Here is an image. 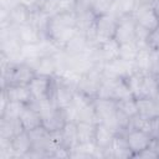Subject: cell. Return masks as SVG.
<instances>
[{
	"instance_id": "obj_39",
	"label": "cell",
	"mask_w": 159,
	"mask_h": 159,
	"mask_svg": "<svg viewBox=\"0 0 159 159\" xmlns=\"http://www.w3.org/2000/svg\"><path fill=\"white\" fill-rule=\"evenodd\" d=\"M17 4H19V0H0V10H5L9 12Z\"/></svg>"
},
{
	"instance_id": "obj_21",
	"label": "cell",
	"mask_w": 159,
	"mask_h": 159,
	"mask_svg": "<svg viewBox=\"0 0 159 159\" xmlns=\"http://www.w3.org/2000/svg\"><path fill=\"white\" fill-rule=\"evenodd\" d=\"M91 43L92 42L88 40V37L83 32L77 31L75 36L66 43V46L62 50L67 52L68 55H80V53L86 52Z\"/></svg>"
},
{
	"instance_id": "obj_42",
	"label": "cell",
	"mask_w": 159,
	"mask_h": 159,
	"mask_svg": "<svg viewBox=\"0 0 159 159\" xmlns=\"http://www.w3.org/2000/svg\"><path fill=\"white\" fill-rule=\"evenodd\" d=\"M155 1L157 0H138V4H150V5H153Z\"/></svg>"
},
{
	"instance_id": "obj_1",
	"label": "cell",
	"mask_w": 159,
	"mask_h": 159,
	"mask_svg": "<svg viewBox=\"0 0 159 159\" xmlns=\"http://www.w3.org/2000/svg\"><path fill=\"white\" fill-rule=\"evenodd\" d=\"M76 27V12L66 11L60 12L48 20L47 25V37H50L58 47L63 48L66 43L77 32Z\"/></svg>"
},
{
	"instance_id": "obj_2",
	"label": "cell",
	"mask_w": 159,
	"mask_h": 159,
	"mask_svg": "<svg viewBox=\"0 0 159 159\" xmlns=\"http://www.w3.org/2000/svg\"><path fill=\"white\" fill-rule=\"evenodd\" d=\"M35 76V70L27 62H9L1 68V88L7 84H29Z\"/></svg>"
},
{
	"instance_id": "obj_20",
	"label": "cell",
	"mask_w": 159,
	"mask_h": 159,
	"mask_svg": "<svg viewBox=\"0 0 159 159\" xmlns=\"http://www.w3.org/2000/svg\"><path fill=\"white\" fill-rule=\"evenodd\" d=\"M138 106V114L147 119H153L159 116V101L158 98L140 97L135 98Z\"/></svg>"
},
{
	"instance_id": "obj_9",
	"label": "cell",
	"mask_w": 159,
	"mask_h": 159,
	"mask_svg": "<svg viewBox=\"0 0 159 159\" xmlns=\"http://www.w3.org/2000/svg\"><path fill=\"white\" fill-rule=\"evenodd\" d=\"M135 29H137V22L132 15L120 16V17H118L116 34H114L113 39L119 45L135 41Z\"/></svg>"
},
{
	"instance_id": "obj_28",
	"label": "cell",
	"mask_w": 159,
	"mask_h": 159,
	"mask_svg": "<svg viewBox=\"0 0 159 159\" xmlns=\"http://www.w3.org/2000/svg\"><path fill=\"white\" fill-rule=\"evenodd\" d=\"M43 56L40 42L37 43H25L21 47V61L27 62L29 65L34 63L37 58Z\"/></svg>"
},
{
	"instance_id": "obj_6",
	"label": "cell",
	"mask_w": 159,
	"mask_h": 159,
	"mask_svg": "<svg viewBox=\"0 0 159 159\" xmlns=\"http://www.w3.org/2000/svg\"><path fill=\"white\" fill-rule=\"evenodd\" d=\"M103 75L104 77H111V78H127L132 73L137 72L134 67L133 61H127L120 57L114 58L112 61H108L102 65Z\"/></svg>"
},
{
	"instance_id": "obj_41",
	"label": "cell",
	"mask_w": 159,
	"mask_h": 159,
	"mask_svg": "<svg viewBox=\"0 0 159 159\" xmlns=\"http://www.w3.org/2000/svg\"><path fill=\"white\" fill-rule=\"evenodd\" d=\"M150 148H153V149L155 150V153L158 154V157H159V138H154V139L152 140Z\"/></svg>"
},
{
	"instance_id": "obj_29",
	"label": "cell",
	"mask_w": 159,
	"mask_h": 159,
	"mask_svg": "<svg viewBox=\"0 0 159 159\" xmlns=\"http://www.w3.org/2000/svg\"><path fill=\"white\" fill-rule=\"evenodd\" d=\"M138 5V0H114L111 12L117 17L124 15H132Z\"/></svg>"
},
{
	"instance_id": "obj_23",
	"label": "cell",
	"mask_w": 159,
	"mask_h": 159,
	"mask_svg": "<svg viewBox=\"0 0 159 159\" xmlns=\"http://www.w3.org/2000/svg\"><path fill=\"white\" fill-rule=\"evenodd\" d=\"M22 130L24 128L21 125L20 119L0 117V138L1 139L11 140L16 134H19Z\"/></svg>"
},
{
	"instance_id": "obj_40",
	"label": "cell",
	"mask_w": 159,
	"mask_h": 159,
	"mask_svg": "<svg viewBox=\"0 0 159 159\" xmlns=\"http://www.w3.org/2000/svg\"><path fill=\"white\" fill-rule=\"evenodd\" d=\"M40 2H41V0H19V4L26 6V7L31 9V10L37 9L39 5H40Z\"/></svg>"
},
{
	"instance_id": "obj_38",
	"label": "cell",
	"mask_w": 159,
	"mask_h": 159,
	"mask_svg": "<svg viewBox=\"0 0 159 159\" xmlns=\"http://www.w3.org/2000/svg\"><path fill=\"white\" fill-rule=\"evenodd\" d=\"M134 158H159L158 157V154L155 153V150L153 149V148H147V149H144V150H142L140 153H138V154H135L134 155Z\"/></svg>"
},
{
	"instance_id": "obj_34",
	"label": "cell",
	"mask_w": 159,
	"mask_h": 159,
	"mask_svg": "<svg viewBox=\"0 0 159 159\" xmlns=\"http://www.w3.org/2000/svg\"><path fill=\"white\" fill-rule=\"evenodd\" d=\"M142 77H143V73H139V72H134L132 73L129 77L125 78V82L133 94L134 98H139L140 97V91H142Z\"/></svg>"
},
{
	"instance_id": "obj_31",
	"label": "cell",
	"mask_w": 159,
	"mask_h": 159,
	"mask_svg": "<svg viewBox=\"0 0 159 159\" xmlns=\"http://www.w3.org/2000/svg\"><path fill=\"white\" fill-rule=\"evenodd\" d=\"M117 109L119 113H122L123 116L128 117L129 119L134 118L138 114V106H137V99L134 97L132 98H125V99H120L117 101Z\"/></svg>"
},
{
	"instance_id": "obj_17",
	"label": "cell",
	"mask_w": 159,
	"mask_h": 159,
	"mask_svg": "<svg viewBox=\"0 0 159 159\" xmlns=\"http://www.w3.org/2000/svg\"><path fill=\"white\" fill-rule=\"evenodd\" d=\"M32 68L35 70L36 76H46V77H55L57 73V63L53 55H45L37 58L34 63H31Z\"/></svg>"
},
{
	"instance_id": "obj_4",
	"label": "cell",
	"mask_w": 159,
	"mask_h": 159,
	"mask_svg": "<svg viewBox=\"0 0 159 159\" xmlns=\"http://www.w3.org/2000/svg\"><path fill=\"white\" fill-rule=\"evenodd\" d=\"M97 97L99 98H107L113 101H120L125 98H132L133 94L125 82L124 78H111L104 77L101 88L98 91Z\"/></svg>"
},
{
	"instance_id": "obj_35",
	"label": "cell",
	"mask_w": 159,
	"mask_h": 159,
	"mask_svg": "<svg viewBox=\"0 0 159 159\" xmlns=\"http://www.w3.org/2000/svg\"><path fill=\"white\" fill-rule=\"evenodd\" d=\"M149 73L154 75L159 78V50L152 48V57H150V71Z\"/></svg>"
},
{
	"instance_id": "obj_15",
	"label": "cell",
	"mask_w": 159,
	"mask_h": 159,
	"mask_svg": "<svg viewBox=\"0 0 159 159\" xmlns=\"http://www.w3.org/2000/svg\"><path fill=\"white\" fill-rule=\"evenodd\" d=\"M1 91H4L9 101L21 102L25 104H31L34 102V97L29 88V84H7L1 88Z\"/></svg>"
},
{
	"instance_id": "obj_30",
	"label": "cell",
	"mask_w": 159,
	"mask_h": 159,
	"mask_svg": "<svg viewBox=\"0 0 159 159\" xmlns=\"http://www.w3.org/2000/svg\"><path fill=\"white\" fill-rule=\"evenodd\" d=\"M77 133L80 143H91L94 142L96 124L87 122H77Z\"/></svg>"
},
{
	"instance_id": "obj_5",
	"label": "cell",
	"mask_w": 159,
	"mask_h": 159,
	"mask_svg": "<svg viewBox=\"0 0 159 159\" xmlns=\"http://www.w3.org/2000/svg\"><path fill=\"white\" fill-rule=\"evenodd\" d=\"M103 80H104V75H103L102 65H96L93 68H91L89 71H87L81 76L76 91H80L91 98H96Z\"/></svg>"
},
{
	"instance_id": "obj_33",
	"label": "cell",
	"mask_w": 159,
	"mask_h": 159,
	"mask_svg": "<svg viewBox=\"0 0 159 159\" xmlns=\"http://www.w3.org/2000/svg\"><path fill=\"white\" fill-rule=\"evenodd\" d=\"M139 52V45L135 41L119 45V57L127 61H134Z\"/></svg>"
},
{
	"instance_id": "obj_36",
	"label": "cell",
	"mask_w": 159,
	"mask_h": 159,
	"mask_svg": "<svg viewBox=\"0 0 159 159\" xmlns=\"http://www.w3.org/2000/svg\"><path fill=\"white\" fill-rule=\"evenodd\" d=\"M147 43L150 48L153 50H159V25L150 31L149 36H148V40H147Z\"/></svg>"
},
{
	"instance_id": "obj_16",
	"label": "cell",
	"mask_w": 159,
	"mask_h": 159,
	"mask_svg": "<svg viewBox=\"0 0 159 159\" xmlns=\"http://www.w3.org/2000/svg\"><path fill=\"white\" fill-rule=\"evenodd\" d=\"M11 149L16 158H25L32 150V139L27 130H22L16 134L11 140Z\"/></svg>"
},
{
	"instance_id": "obj_32",
	"label": "cell",
	"mask_w": 159,
	"mask_h": 159,
	"mask_svg": "<svg viewBox=\"0 0 159 159\" xmlns=\"http://www.w3.org/2000/svg\"><path fill=\"white\" fill-rule=\"evenodd\" d=\"M27 104L21 103V102H12L9 101L7 104L5 106V108L0 112V117L2 118H12V119H20L21 113L24 112L25 107Z\"/></svg>"
},
{
	"instance_id": "obj_44",
	"label": "cell",
	"mask_w": 159,
	"mask_h": 159,
	"mask_svg": "<svg viewBox=\"0 0 159 159\" xmlns=\"http://www.w3.org/2000/svg\"><path fill=\"white\" fill-rule=\"evenodd\" d=\"M76 1H77V0H76Z\"/></svg>"
},
{
	"instance_id": "obj_26",
	"label": "cell",
	"mask_w": 159,
	"mask_h": 159,
	"mask_svg": "<svg viewBox=\"0 0 159 159\" xmlns=\"http://www.w3.org/2000/svg\"><path fill=\"white\" fill-rule=\"evenodd\" d=\"M61 138H62V144L65 148H67L68 150L73 149L80 143L78 133H77V123L67 122L61 129Z\"/></svg>"
},
{
	"instance_id": "obj_14",
	"label": "cell",
	"mask_w": 159,
	"mask_h": 159,
	"mask_svg": "<svg viewBox=\"0 0 159 159\" xmlns=\"http://www.w3.org/2000/svg\"><path fill=\"white\" fill-rule=\"evenodd\" d=\"M76 0H41L37 9L45 12L48 17H52L60 12L76 11Z\"/></svg>"
},
{
	"instance_id": "obj_43",
	"label": "cell",
	"mask_w": 159,
	"mask_h": 159,
	"mask_svg": "<svg viewBox=\"0 0 159 159\" xmlns=\"http://www.w3.org/2000/svg\"><path fill=\"white\" fill-rule=\"evenodd\" d=\"M153 7H154L155 12H157V14H158V16H159V0H157V1L153 4Z\"/></svg>"
},
{
	"instance_id": "obj_22",
	"label": "cell",
	"mask_w": 159,
	"mask_h": 159,
	"mask_svg": "<svg viewBox=\"0 0 159 159\" xmlns=\"http://www.w3.org/2000/svg\"><path fill=\"white\" fill-rule=\"evenodd\" d=\"M116 134L117 133L113 129H111L108 125L103 123H97L96 133H94V143L99 149L106 150L112 145Z\"/></svg>"
},
{
	"instance_id": "obj_18",
	"label": "cell",
	"mask_w": 159,
	"mask_h": 159,
	"mask_svg": "<svg viewBox=\"0 0 159 159\" xmlns=\"http://www.w3.org/2000/svg\"><path fill=\"white\" fill-rule=\"evenodd\" d=\"M16 35H17L19 40L22 42V45H25V43H37L43 37H47V36H43L42 32L35 25H32L31 22L17 26L16 27Z\"/></svg>"
},
{
	"instance_id": "obj_13",
	"label": "cell",
	"mask_w": 159,
	"mask_h": 159,
	"mask_svg": "<svg viewBox=\"0 0 159 159\" xmlns=\"http://www.w3.org/2000/svg\"><path fill=\"white\" fill-rule=\"evenodd\" d=\"M104 152V158H133V153L129 149L127 138H125V132H119L116 134L112 145L103 150Z\"/></svg>"
},
{
	"instance_id": "obj_27",
	"label": "cell",
	"mask_w": 159,
	"mask_h": 159,
	"mask_svg": "<svg viewBox=\"0 0 159 159\" xmlns=\"http://www.w3.org/2000/svg\"><path fill=\"white\" fill-rule=\"evenodd\" d=\"M150 57H152V48L149 46H142L139 47V52L135 57L134 67L135 71L139 73H149L150 71Z\"/></svg>"
},
{
	"instance_id": "obj_25",
	"label": "cell",
	"mask_w": 159,
	"mask_h": 159,
	"mask_svg": "<svg viewBox=\"0 0 159 159\" xmlns=\"http://www.w3.org/2000/svg\"><path fill=\"white\" fill-rule=\"evenodd\" d=\"M158 96H159V78H157L152 73H144L142 77L140 97L157 98Z\"/></svg>"
},
{
	"instance_id": "obj_12",
	"label": "cell",
	"mask_w": 159,
	"mask_h": 159,
	"mask_svg": "<svg viewBox=\"0 0 159 159\" xmlns=\"http://www.w3.org/2000/svg\"><path fill=\"white\" fill-rule=\"evenodd\" d=\"M125 138H127L129 149L133 153V158L135 154L149 148L152 144V140H153V138L147 132H144L142 129H134V128L125 130Z\"/></svg>"
},
{
	"instance_id": "obj_3",
	"label": "cell",
	"mask_w": 159,
	"mask_h": 159,
	"mask_svg": "<svg viewBox=\"0 0 159 159\" xmlns=\"http://www.w3.org/2000/svg\"><path fill=\"white\" fill-rule=\"evenodd\" d=\"M93 102H94L98 123H103V124L108 125L116 133L123 132L119 125V120H118V109H117L116 101L96 97V98H93Z\"/></svg>"
},
{
	"instance_id": "obj_11",
	"label": "cell",
	"mask_w": 159,
	"mask_h": 159,
	"mask_svg": "<svg viewBox=\"0 0 159 159\" xmlns=\"http://www.w3.org/2000/svg\"><path fill=\"white\" fill-rule=\"evenodd\" d=\"M53 83H55V77L35 76L32 78V81L29 83V88L32 93L34 101H41V99L51 98Z\"/></svg>"
},
{
	"instance_id": "obj_19",
	"label": "cell",
	"mask_w": 159,
	"mask_h": 159,
	"mask_svg": "<svg viewBox=\"0 0 159 159\" xmlns=\"http://www.w3.org/2000/svg\"><path fill=\"white\" fill-rule=\"evenodd\" d=\"M20 122H21L24 130H27V132L34 130V129L42 125L41 114L32 104H27L25 107L24 112L20 116Z\"/></svg>"
},
{
	"instance_id": "obj_8",
	"label": "cell",
	"mask_w": 159,
	"mask_h": 159,
	"mask_svg": "<svg viewBox=\"0 0 159 159\" xmlns=\"http://www.w3.org/2000/svg\"><path fill=\"white\" fill-rule=\"evenodd\" d=\"M132 16L138 25L145 27L149 31L154 30L159 25V16L150 4H138Z\"/></svg>"
},
{
	"instance_id": "obj_10",
	"label": "cell",
	"mask_w": 159,
	"mask_h": 159,
	"mask_svg": "<svg viewBox=\"0 0 159 159\" xmlns=\"http://www.w3.org/2000/svg\"><path fill=\"white\" fill-rule=\"evenodd\" d=\"M75 92H76V89L73 87L68 86L67 83H65L61 80L55 77V83H53L51 98H52V101L57 108L63 109V108L68 107L70 104H72Z\"/></svg>"
},
{
	"instance_id": "obj_7",
	"label": "cell",
	"mask_w": 159,
	"mask_h": 159,
	"mask_svg": "<svg viewBox=\"0 0 159 159\" xmlns=\"http://www.w3.org/2000/svg\"><path fill=\"white\" fill-rule=\"evenodd\" d=\"M117 22H118V17L112 12L98 16L96 19V22H94L96 42L113 39L114 34H116Z\"/></svg>"
},
{
	"instance_id": "obj_37",
	"label": "cell",
	"mask_w": 159,
	"mask_h": 159,
	"mask_svg": "<svg viewBox=\"0 0 159 159\" xmlns=\"http://www.w3.org/2000/svg\"><path fill=\"white\" fill-rule=\"evenodd\" d=\"M63 113H65V117H66V120L67 122H75L77 123L78 120V114H77V109L73 104H70L68 107L63 108Z\"/></svg>"
},
{
	"instance_id": "obj_24",
	"label": "cell",
	"mask_w": 159,
	"mask_h": 159,
	"mask_svg": "<svg viewBox=\"0 0 159 159\" xmlns=\"http://www.w3.org/2000/svg\"><path fill=\"white\" fill-rule=\"evenodd\" d=\"M31 11H32L31 9H29L21 4H17L15 7H12L9 11L6 22H9L10 25H12L15 27L27 24V22H30V19H31Z\"/></svg>"
}]
</instances>
